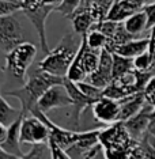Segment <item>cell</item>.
I'll return each mask as SVG.
<instances>
[{
    "mask_svg": "<svg viewBox=\"0 0 155 159\" xmlns=\"http://www.w3.org/2000/svg\"><path fill=\"white\" fill-rule=\"evenodd\" d=\"M86 39H87V46L90 49H95V50H102L106 48L109 37L102 33L98 29H91L87 34H86Z\"/></svg>",
    "mask_w": 155,
    "mask_h": 159,
    "instance_id": "22",
    "label": "cell"
},
{
    "mask_svg": "<svg viewBox=\"0 0 155 159\" xmlns=\"http://www.w3.org/2000/svg\"><path fill=\"white\" fill-rule=\"evenodd\" d=\"M150 46V37L146 38H133L131 41L125 42V44L118 45L116 49H114V53L125 57H131V59H135L136 56H139L140 53H143L144 50H147Z\"/></svg>",
    "mask_w": 155,
    "mask_h": 159,
    "instance_id": "18",
    "label": "cell"
},
{
    "mask_svg": "<svg viewBox=\"0 0 155 159\" xmlns=\"http://www.w3.org/2000/svg\"><path fill=\"white\" fill-rule=\"evenodd\" d=\"M52 11H56V7L53 6H48V4H44L42 3L38 8L33 10V11H27L25 12V15L27 16V19L33 23V26L37 31L38 37H39V42H41V50L45 53H49L50 49L48 46V41H46V27H45V23H46V19H48L49 14Z\"/></svg>",
    "mask_w": 155,
    "mask_h": 159,
    "instance_id": "9",
    "label": "cell"
},
{
    "mask_svg": "<svg viewBox=\"0 0 155 159\" xmlns=\"http://www.w3.org/2000/svg\"><path fill=\"white\" fill-rule=\"evenodd\" d=\"M49 147H50V152H52V158L55 159H60V158H64V159H70L71 155L67 152V150H64L63 147L60 146L59 143H56L53 139L49 137Z\"/></svg>",
    "mask_w": 155,
    "mask_h": 159,
    "instance_id": "29",
    "label": "cell"
},
{
    "mask_svg": "<svg viewBox=\"0 0 155 159\" xmlns=\"http://www.w3.org/2000/svg\"><path fill=\"white\" fill-rule=\"evenodd\" d=\"M133 67L135 70L139 71H151L153 68V55L150 53V50H144L143 53H140L139 56H136L133 59Z\"/></svg>",
    "mask_w": 155,
    "mask_h": 159,
    "instance_id": "25",
    "label": "cell"
},
{
    "mask_svg": "<svg viewBox=\"0 0 155 159\" xmlns=\"http://www.w3.org/2000/svg\"><path fill=\"white\" fill-rule=\"evenodd\" d=\"M133 68H135L133 67V59L117 55L113 52V79L127 74L128 71H132Z\"/></svg>",
    "mask_w": 155,
    "mask_h": 159,
    "instance_id": "21",
    "label": "cell"
},
{
    "mask_svg": "<svg viewBox=\"0 0 155 159\" xmlns=\"http://www.w3.org/2000/svg\"><path fill=\"white\" fill-rule=\"evenodd\" d=\"M80 4L82 0H61L60 6L56 8V11L61 12L66 18H71Z\"/></svg>",
    "mask_w": 155,
    "mask_h": 159,
    "instance_id": "27",
    "label": "cell"
},
{
    "mask_svg": "<svg viewBox=\"0 0 155 159\" xmlns=\"http://www.w3.org/2000/svg\"><path fill=\"white\" fill-rule=\"evenodd\" d=\"M99 143L103 147L105 158H131V150L136 140L131 137L124 121H117L101 129Z\"/></svg>",
    "mask_w": 155,
    "mask_h": 159,
    "instance_id": "3",
    "label": "cell"
},
{
    "mask_svg": "<svg viewBox=\"0 0 155 159\" xmlns=\"http://www.w3.org/2000/svg\"><path fill=\"white\" fill-rule=\"evenodd\" d=\"M124 27L127 29L129 34L138 37L139 34H142L144 30H147V23H148V16L144 10H139L135 14H132L131 16H128L124 20Z\"/></svg>",
    "mask_w": 155,
    "mask_h": 159,
    "instance_id": "19",
    "label": "cell"
},
{
    "mask_svg": "<svg viewBox=\"0 0 155 159\" xmlns=\"http://www.w3.org/2000/svg\"><path fill=\"white\" fill-rule=\"evenodd\" d=\"M22 113H23L22 109L19 110L11 106L0 93V122H3L6 125H11Z\"/></svg>",
    "mask_w": 155,
    "mask_h": 159,
    "instance_id": "20",
    "label": "cell"
},
{
    "mask_svg": "<svg viewBox=\"0 0 155 159\" xmlns=\"http://www.w3.org/2000/svg\"><path fill=\"white\" fill-rule=\"evenodd\" d=\"M23 158H52L49 143H35L30 146V150L25 152Z\"/></svg>",
    "mask_w": 155,
    "mask_h": 159,
    "instance_id": "24",
    "label": "cell"
},
{
    "mask_svg": "<svg viewBox=\"0 0 155 159\" xmlns=\"http://www.w3.org/2000/svg\"><path fill=\"white\" fill-rule=\"evenodd\" d=\"M35 56H37L35 45L27 41L19 42L12 49H10L6 57V70L25 83L27 79V71L33 64Z\"/></svg>",
    "mask_w": 155,
    "mask_h": 159,
    "instance_id": "4",
    "label": "cell"
},
{
    "mask_svg": "<svg viewBox=\"0 0 155 159\" xmlns=\"http://www.w3.org/2000/svg\"><path fill=\"white\" fill-rule=\"evenodd\" d=\"M7 158H15V157H12L10 152H7L4 148L2 147V144H0V159H7Z\"/></svg>",
    "mask_w": 155,
    "mask_h": 159,
    "instance_id": "34",
    "label": "cell"
},
{
    "mask_svg": "<svg viewBox=\"0 0 155 159\" xmlns=\"http://www.w3.org/2000/svg\"><path fill=\"white\" fill-rule=\"evenodd\" d=\"M78 84V87L83 91L86 95L87 97H90L91 99H94V101H97V99H99L103 95V89H101V87H98V86H95V84H93L91 82H89V83H86L84 80L83 82H79V83H76Z\"/></svg>",
    "mask_w": 155,
    "mask_h": 159,
    "instance_id": "26",
    "label": "cell"
},
{
    "mask_svg": "<svg viewBox=\"0 0 155 159\" xmlns=\"http://www.w3.org/2000/svg\"><path fill=\"white\" fill-rule=\"evenodd\" d=\"M49 128L39 117L34 114H26L21 126V142L22 144H31L35 143H48L49 142Z\"/></svg>",
    "mask_w": 155,
    "mask_h": 159,
    "instance_id": "5",
    "label": "cell"
},
{
    "mask_svg": "<svg viewBox=\"0 0 155 159\" xmlns=\"http://www.w3.org/2000/svg\"><path fill=\"white\" fill-rule=\"evenodd\" d=\"M18 11H21L19 6L11 0H0V18L6 15H12Z\"/></svg>",
    "mask_w": 155,
    "mask_h": 159,
    "instance_id": "28",
    "label": "cell"
},
{
    "mask_svg": "<svg viewBox=\"0 0 155 159\" xmlns=\"http://www.w3.org/2000/svg\"><path fill=\"white\" fill-rule=\"evenodd\" d=\"M72 105L71 95L68 93L64 83H59V84H53L44 93V95L39 98L37 107L42 110L44 113L57 109V107H67Z\"/></svg>",
    "mask_w": 155,
    "mask_h": 159,
    "instance_id": "6",
    "label": "cell"
},
{
    "mask_svg": "<svg viewBox=\"0 0 155 159\" xmlns=\"http://www.w3.org/2000/svg\"><path fill=\"white\" fill-rule=\"evenodd\" d=\"M99 59H101V50L90 49L89 46H86V49L83 52V67L89 75L93 74L98 68Z\"/></svg>",
    "mask_w": 155,
    "mask_h": 159,
    "instance_id": "23",
    "label": "cell"
},
{
    "mask_svg": "<svg viewBox=\"0 0 155 159\" xmlns=\"http://www.w3.org/2000/svg\"><path fill=\"white\" fill-rule=\"evenodd\" d=\"M42 3H44V4H48V6H53L57 8V7L60 6L61 0H42Z\"/></svg>",
    "mask_w": 155,
    "mask_h": 159,
    "instance_id": "35",
    "label": "cell"
},
{
    "mask_svg": "<svg viewBox=\"0 0 155 159\" xmlns=\"http://www.w3.org/2000/svg\"><path fill=\"white\" fill-rule=\"evenodd\" d=\"M146 102L147 101L143 91L131 94V95L122 98L120 101V121H125L131 118L132 116H135L146 105Z\"/></svg>",
    "mask_w": 155,
    "mask_h": 159,
    "instance_id": "17",
    "label": "cell"
},
{
    "mask_svg": "<svg viewBox=\"0 0 155 159\" xmlns=\"http://www.w3.org/2000/svg\"><path fill=\"white\" fill-rule=\"evenodd\" d=\"M143 93H144V97H146L147 102L155 107V75H153V78L148 80Z\"/></svg>",
    "mask_w": 155,
    "mask_h": 159,
    "instance_id": "30",
    "label": "cell"
},
{
    "mask_svg": "<svg viewBox=\"0 0 155 159\" xmlns=\"http://www.w3.org/2000/svg\"><path fill=\"white\" fill-rule=\"evenodd\" d=\"M39 70V68H38ZM34 71L30 75L23 86L18 90H12V91L7 93V97H12V98L19 99L21 102V109H22L26 114H30V111L37 107L38 101L44 95V93L53 84H59V83H64V78L52 75L46 71Z\"/></svg>",
    "mask_w": 155,
    "mask_h": 159,
    "instance_id": "1",
    "label": "cell"
},
{
    "mask_svg": "<svg viewBox=\"0 0 155 159\" xmlns=\"http://www.w3.org/2000/svg\"><path fill=\"white\" fill-rule=\"evenodd\" d=\"M22 27L14 14L0 18V45L6 49H12L15 45L22 42Z\"/></svg>",
    "mask_w": 155,
    "mask_h": 159,
    "instance_id": "8",
    "label": "cell"
},
{
    "mask_svg": "<svg viewBox=\"0 0 155 159\" xmlns=\"http://www.w3.org/2000/svg\"><path fill=\"white\" fill-rule=\"evenodd\" d=\"M148 132L154 136V139H155V124H150L148 125Z\"/></svg>",
    "mask_w": 155,
    "mask_h": 159,
    "instance_id": "36",
    "label": "cell"
},
{
    "mask_svg": "<svg viewBox=\"0 0 155 159\" xmlns=\"http://www.w3.org/2000/svg\"><path fill=\"white\" fill-rule=\"evenodd\" d=\"M91 3H94L95 6H98L99 8H102L103 11H105L107 14V11H109L110 6L114 3V0H90Z\"/></svg>",
    "mask_w": 155,
    "mask_h": 159,
    "instance_id": "32",
    "label": "cell"
},
{
    "mask_svg": "<svg viewBox=\"0 0 155 159\" xmlns=\"http://www.w3.org/2000/svg\"><path fill=\"white\" fill-rule=\"evenodd\" d=\"M86 46H87V39H86V34H84V35H82L80 46H79L76 56H75V59L72 60L71 66L67 71V75H66L67 79H70V80L75 82V83L83 82L84 79L89 76V74L86 72L84 67H83V52H84Z\"/></svg>",
    "mask_w": 155,
    "mask_h": 159,
    "instance_id": "16",
    "label": "cell"
},
{
    "mask_svg": "<svg viewBox=\"0 0 155 159\" xmlns=\"http://www.w3.org/2000/svg\"><path fill=\"white\" fill-rule=\"evenodd\" d=\"M154 106L146 102V105L138 111L135 116H132L131 118L124 121V125L129 132V135L133 140L139 142L143 139V136L148 132V125H150V114L153 111Z\"/></svg>",
    "mask_w": 155,
    "mask_h": 159,
    "instance_id": "11",
    "label": "cell"
},
{
    "mask_svg": "<svg viewBox=\"0 0 155 159\" xmlns=\"http://www.w3.org/2000/svg\"><path fill=\"white\" fill-rule=\"evenodd\" d=\"M7 135H8V125L0 122V144L7 139Z\"/></svg>",
    "mask_w": 155,
    "mask_h": 159,
    "instance_id": "33",
    "label": "cell"
},
{
    "mask_svg": "<svg viewBox=\"0 0 155 159\" xmlns=\"http://www.w3.org/2000/svg\"><path fill=\"white\" fill-rule=\"evenodd\" d=\"M80 42L82 38L79 41H75L72 35H67L55 49L46 53V56L38 63V68L56 76L66 78L68 68L76 56Z\"/></svg>",
    "mask_w": 155,
    "mask_h": 159,
    "instance_id": "2",
    "label": "cell"
},
{
    "mask_svg": "<svg viewBox=\"0 0 155 159\" xmlns=\"http://www.w3.org/2000/svg\"><path fill=\"white\" fill-rule=\"evenodd\" d=\"M89 78L93 84L101 89H105L113 80V52L107 49L101 50L99 66L93 74L89 75Z\"/></svg>",
    "mask_w": 155,
    "mask_h": 159,
    "instance_id": "12",
    "label": "cell"
},
{
    "mask_svg": "<svg viewBox=\"0 0 155 159\" xmlns=\"http://www.w3.org/2000/svg\"><path fill=\"white\" fill-rule=\"evenodd\" d=\"M94 118L101 124L110 125L120 121V101L102 95L93 103Z\"/></svg>",
    "mask_w": 155,
    "mask_h": 159,
    "instance_id": "7",
    "label": "cell"
},
{
    "mask_svg": "<svg viewBox=\"0 0 155 159\" xmlns=\"http://www.w3.org/2000/svg\"><path fill=\"white\" fill-rule=\"evenodd\" d=\"M64 84L68 90L72 99V118H74V125L75 128H79L80 124V116L83 113V110H86L87 107L93 106V103L95 102L94 99H91L90 97H87L86 94L78 87V84L75 82L70 80V79L64 78Z\"/></svg>",
    "mask_w": 155,
    "mask_h": 159,
    "instance_id": "10",
    "label": "cell"
},
{
    "mask_svg": "<svg viewBox=\"0 0 155 159\" xmlns=\"http://www.w3.org/2000/svg\"><path fill=\"white\" fill-rule=\"evenodd\" d=\"M25 116H26V113L23 111L11 125H8L7 139L2 143V147L15 158H23V155H25L22 148H21V146H22V142H21V126H22V121H23Z\"/></svg>",
    "mask_w": 155,
    "mask_h": 159,
    "instance_id": "15",
    "label": "cell"
},
{
    "mask_svg": "<svg viewBox=\"0 0 155 159\" xmlns=\"http://www.w3.org/2000/svg\"><path fill=\"white\" fill-rule=\"evenodd\" d=\"M143 10L147 12L148 16V23H147V29H153L155 26V2L146 3L143 7Z\"/></svg>",
    "mask_w": 155,
    "mask_h": 159,
    "instance_id": "31",
    "label": "cell"
},
{
    "mask_svg": "<svg viewBox=\"0 0 155 159\" xmlns=\"http://www.w3.org/2000/svg\"><path fill=\"white\" fill-rule=\"evenodd\" d=\"M144 4H146V0H114L105 19L114 20V22H124L128 16L142 10Z\"/></svg>",
    "mask_w": 155,
    "mask_h": 159,
    "instance_id": "13",
    "label": "cell"
},
{
    "mask_svg": "<svg viewBox=\"0 0 155 159\" xmlns=\"http://www.w3.org/2000/svg\"><path fill=\"white\" fill-rule=\"evenodd\" d=\"M151 2H155V0H146V3H151Z\"/></svg>",
    "mask_w": 155,
    "mask_h": 159,
    "instance_id": "38",
    "label": "cell"
},
{
    "mask_svg": "<svg viewBox=\"0 0 155 159\" xmlns=\"http://www.w3.org/2000/svg\"><path fill=\"white\" fill-rule=\"evenodd\" d=\"M102 128L91 129V131L80 132V136L78 140L67 150V152L71 155V158H86V155L94 146L99 143V133Z\"/></svg>",
    "mask_w": 155,
    "mask_h": 159,
    "instance_id": "14",
    "label": "cell"
},
{
    "mask_svg": "<svg viewBox=\"0 0 155 159\" xmlns=\"http://www.w3.org/2000/svg\"><path fill=\"white\" fill-rule=\"evenodd\" d=\"M150 124H155V107L153 109V111H151V114H150Z\"/></svg>",
    "mask_w": 155,
    "mask_h": 159,
    "instance_id": "37",
    "label": "cell"
}]
</instances>
